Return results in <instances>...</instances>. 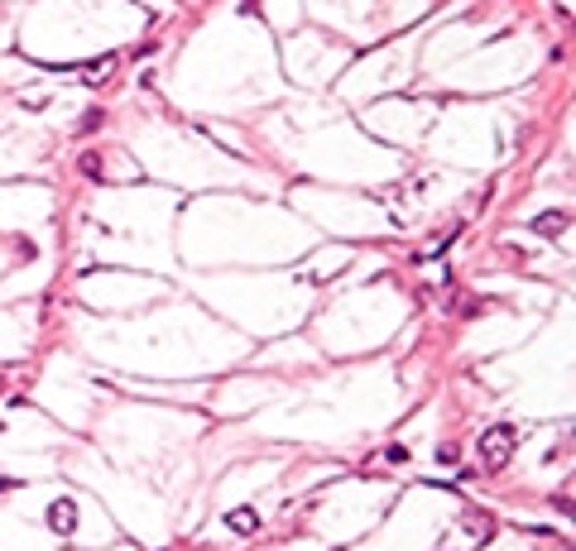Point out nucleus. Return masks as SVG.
<instances>
[{
	"mask_svg": "<svg viewBox=\"0 0 576 551\" xmlns=\"http://www.w3.org/2000/svg\"><path fill=\"white\" fill-rule=\"evenodd\" d=\"M514 451H518V427L495 422V427L480 432V465H485V470H504V465L514 460Z\"/></svg>",
	"mask_w": 576,
	"mask_h": 551,
	"instance_id": "f257e3e1",
	"label": "nucleus"
},
{
	"mask_svg": "<svg viewBox=\"0 0 576 551\" xmlns=\"http://www.w3.org/2000/svg\"><path fill=\"white\" fill-rule=\"evenodd\" d=\"M48 528L63 532V537H72V532H77V503H72V499H58V503H48Z\"/></svg>",
	"mask_w": 576,
	"mask_h": 551,
	"instance_id": "f03ea898",
	"label": "nucleus"
},
{
	"mask_svg": "<svg viewBox=\"0 0 576 551\" xmlns=\"http://www.w3.org/2000/svg\"><path fill=\"white\" fill-rule=\"evenodd\" d=\"M226 528H231V532H255L259 528L255 508H231V513H226Z\"/></svg>",
	"mask_w": 576,
	"mask_h": 551,
	"instance_id": "7ed1b4c3",
	"label": "nucleus"
},
{
	"mask_svg": "<svg viewBox=\"0 0 576 551\" xmlns=\"http://www.w3.org/2000/svg\"><path fill=\"white\" fill-rule=\"evenodd\" d=\"M533 230H543V235H553V230H567V211H543V216L533 221Z\"/></svg>",
	"mask_w": 576,
	"mask_h": 551,
	"instance_id": "20e7f679",
	"label": "nucleus"
},
{
	"mask_svg": "<svg viewBox=\"0 0 576 551\" xmlns=\"http://www.w3.org/2000/svg\"><path fill=\"white\" fill-rule=\"evenodd\" d=\"M111 67H116V58H101V62H87L82 72H87V77H111Z\"/></svg>",
	"mask_w": 576,
	"mask_h": 551,
	"instance_id": "39448f33",
	"label": "nucleus"
},
{
	"mask_svg": "<svg viewBox=\"0 0 576 551\" xmlns=\"http://www.w3.org/2000/svg\"><path fill=\"white\" fill-rule=\"evenodd\" d=\"M384 460H394V465H408V446H389Z\"/></svg>",
	"mask_w": 576,
	"mask_h": 551,
	"instance_id": "423d86ee",
	"label": "nucleus"
}]
</instances>
